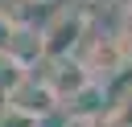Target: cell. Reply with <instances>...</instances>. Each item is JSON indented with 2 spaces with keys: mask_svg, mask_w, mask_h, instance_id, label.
<instances>
[]
</instances>
